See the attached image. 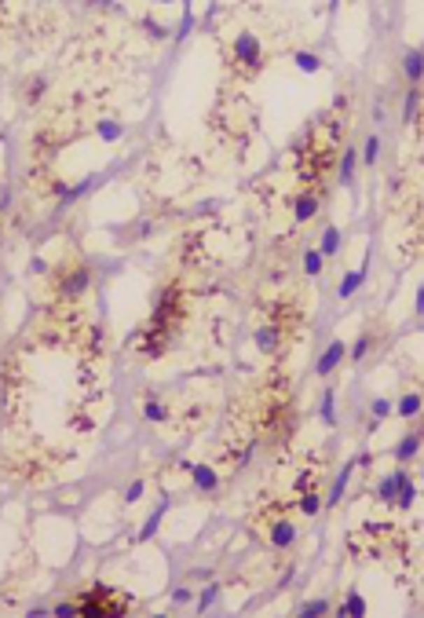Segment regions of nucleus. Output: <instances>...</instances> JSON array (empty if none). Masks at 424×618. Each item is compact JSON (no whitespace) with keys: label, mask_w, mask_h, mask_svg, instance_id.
Instances as JSON below:
<instances>
[{"label":"nucleus","mask_w":424,"mask_h":618,"mask_svg":"<svg viewBox=\"0 0 424 618\" xmlns=\"http://www.w3.org/2000/svg\"><path fill=\"white\" fill-rule=\"evenodd\" d=\"M421 85H410L406 88V99H402V125H414L417 113H421Z\"/></svg>","instance_id":"obj_14"},{"label":"nucleus","mask_w":424,"mask_h":618,"mask_svg":"<svg viewBox=\"0 0 424 618\" xmlns=\"http://www.w3.org/2000/svg\"><path fill=\"white\" fill-rule=\"evenodd\" d=\"M330 611V600H311V604L300 608V618H311V615H325Z\"/></svg>","instance_id":"obj_31"},{"label":"nucleus","mask_w":424,"mask_h":618,"mask_svg":"<svg viewBox=\"0 0 424 618\" xmlns=\"http://www.w3.org/2000/svg\"><path fill=\"white\" fill-rule=\"evenodd\" d=\"M318 417L325 421V425H337V395H333V388L322 395V406H318Z\"/></svg>","instance_id":"obj_23"},{"label":"nucleus","mask_w":424,"mask_h":618,"mask_svg":"<svg viewBox=\"0 0 424 618\" xmlns=\"http://www.w3.org/2000/svg\"><path fill=\"white\" fill-rule=\"evenodd\" d=\"M406 476V465H399L395 472H388L381 483H377V501L381 505H395V498H399V483Z\"/></svg>","instance_id":"obj_6"},{"label":"nucleus","mask_w":424,"mask_h":618,"mask_svg":"<svg viewBox=\"0 0 424 618\" xmlns=\"http://www.w3.org/2000/svg\"><path fill=\"white\" fill-rule=\"evenodd\" d=\"M88 4H92V8H95V4H106V0H88Z\"/></svg>","instance_id":"obj_41"},{"label":"nucleus","mask_w":424,"mask_h":618,"mask_svg":"<svg viewBox=\"0 0 424 618\" xmlns=\"http://www.w3.org/2000/svg\"><path fill=\"white\" fill-rule=\"evenodd\" d=\"M187 472H190V479H194V491H198V494H212V491L220 486V476L212 472L209 465H190Z\"/></svg>","instance_id":"obj_9"},{"label":"nucleus","mask_w":424,"mask_h":618,"mask_svg":"<svg viewBox=\"0 0 424 618\" xmlns=\"http://www.w3.org/2000/svg\"><path fill=\"white\" fill-rule=\"evenodd\" d=\"M318 213V194L315 190H304V194H297V198H292V216H297L300 223H307Z\"/></svg>","instance_id":"obj_11"},{"label":"nucleus","mask_w":424,"mask_h":618,"mask_svg":"<svg viewBox=\"0 0 424 618\" xmlns=\"http://www.w3.org/2000/svg\"><path fill=\"white\" fill-rule=\"evenodd\" d=\"M414 498H417V486H414L410 472H406L402 483H399V498H395V505H399V509H410V505H414Z\"/></svg>","instance_id":"obj_20"},{"label":"nucleus","mask_w":424,"mask_h":618,"mask_svg":"<svg viewBox=\"0 0 424 618\" xmlns=\"http://www.w3.org/2000/svg\"><path fill=\"white\" fill-rule=\"evenodd\" d=\"M421 443H424L421 432H406V435L399 439V447H395V461H399V465H410L417 454H421Z\"/></svg>","instance_id":"obj_10"},{"label":"nucleus","mask_w":424,"mask_h":618,"mask_svg":"<svg viewBox=\"0 0 424 618\" xmlns=\"http://www.w3.org/2000/svg\"><path fill=\"white\" fill-rule=\"evenodd\" d=\"M297 505H300V512H304V516H315V512L322 509V498H318L315 491H307V494L297 501Z\"/></svg>","instance_id":"obj_28"},{"label":"nucleus","mask_w":424,"mask_h":618,"mask_svg":"<svg viewBox=\"0 0 424 618\" xmlns=\"http://www.w3.org/2000/svg\"><path fill=\"white\" fill-rule=\"evenodd\" d=\"M417 315H424V286H421V293H417Z\"/></svg>","instance_id":"obj_39"},{"label":"nucleus","mask_w":424,"mask_h":618,"mask_svg":"<svg viewBox=\"0 0 424 618\" xmlns=\"http://www.w3.org/2000/svg\"><path fill=\"white\" fill-rule=\"evenodd\" d=\"M172 600H176V604H187V600H190V589H176Z\"/></svg>","instance_id":"obj_38"},{"label":"nucleus","mask_w":424,"mask_h":618,"mask_svg":"<svg viewBox=\"0 0 424 618\" xmlns=\"http://www.w3.org/2000/svg\"><path fill=\"white\" fill-rule=\"evenodd\" d=\"M150 227H154L150 220H139L132 231H128V241H143V234H150Z\"/></svg>","instance_id":"obj_33"},{"label":"nucleus","mask_w":424,"mask_h":618,"mask_svg":"<svg viewBox=\"0 0 424 618\" xmlns=\"http://www.w3.org/2000/svg\"><path fill=\"white\" fill-rule=\"evenodd\" d=\"M402 77L410 80V85H421V77H424V48H410V52L402 55Z\"/></svg>","instance_id":"obj_7"},{"label":"nucleus","mask_w":424,"mask_h":618,"mask_svg":"<svg viewBox=\"0 0 424 618\" xmlns=\"http://www.w3.org/2000/svg\"><path fill=\"white\" fill-rule=\"evenodd\" d=\"M92 282V271L85 264H62L55 274V297L59 300H80Z\"/></svg>","instance_id":"obj_2"},{"label":"nucleus","mask_w":424,"mask_h":618,"mask_svg":"<svg viewBox=\"0 0 424 618\" xmlns=\"http://www.w3.org/2000/svg\"><path fill=\"white\" fill-rule=\"evenodd\" d=\"M220 596V585H209V589L202 593V600H198V611H209L212 608V600Z\"/></svg>","instance_id":"obj_34"},{"label":"nucleus","mask_w":424,"mask_h":618,"mask_svg":"<svg viewBox=\"0 0 424 618\" xmlns=\"http://www.w3.org/2000/svg\"><path fill=\"white\" fill-rule=\"evenodd\" d=\"M362 282H366V267L348 271V274H344V282H340V293H337V297H340V300H348V297H351V293H355L358 286H362Z\"/></svg>","instance_id":"obj_17"},{"label":"nucleus","mask_w":424,"mask_h":618,"mask_svg":"<svg viewBox=\"0 0 424 618\" xmlns=\"http://www.w3.org/2000/svg\"><path fill=\"white\" fill-rule=\"evenodd\" d=\"M139 26L146 29V37H154V41H165V37H169V26H165V22H157L154 15H146Z\"/></svg>","instance_id":"obj_25"},{"label":"nucleus","mask_w":424,"mask_h":618,"mask_svg":"<svg viewBox=\"0 0 424 618\" xmlns=\"http://www.w3.org/2000/svg\"><path fill=\"white\" fill-rule=\"evenodd\" d=\"M322 260H325V256H322L318 249H311V253H304V271H307V274H311V279H315V274H322Z\"/></svg>","instance_id":"obj_29"},{"label":"nucleus","mask_w":424,"mask_h":618,"mask_svg":"<svg viewBox=\"0 0 424 618\" xmlns=\"http://www.w3.org/2000/svg\"><path fill=\"white\" fill-rule=\"evenodd\" d=\"M337 615H358V618H362L366 615V600L358 596L355 589H348V596H344V604L337 608Z\"/></svg>","instance_id":"obj_18"},{"label":"nucleus","mask_w":424,"mask_h":618,"mask_svg":"<svg viewBox=\"0 0 424 618\" xmlns=\"http://www.w3.org/2000/svg\"><path fill=\"white\" fill-rule=\"evenodd\" d=\"M292 62H297V70H304V73H318L322 70V59L315 52H297V55H292Z\"/></svg>","instance_id":"obj_22"},{"label":"nucleus","mask_w":424,"mask_h":618,"mask_svg":"<svg viewBox=\"0 0 424 618\" xmlns=\"http://www.w3.org/2000/svg\"><path fill=\"white\" fill-rule=\"evenodd\" d=\"M355 465H358V458H351V461H348V465L337 472V479H333V491H330V501H325L330 509L337 505L340 498H344V491H348V479H351V472H355Z\"/></svg>","instance_id":"obj_13"},{"label":"nucleus","mask_w":424,"mask_h":618,"mask_svg":"<svg viewBox=\"0 0 424 618\" xmlns=\"http://www.w3.org/2000/svg\"><path fill=\"white\" fill-rule=\"evenodd\" d=\"M421 410H424V395H421V388H417V392H406V395L395 402V417H402V421H414Z\"/></svg>","instance_id":"obj_12"},{"label":"nucleus","mask_w":424,"mask_h":618,"mask_svg":"<svg viewBox=\"0 0 424 618\" xmlns=\"http://www.w3.org/2000/svg\"><path fill=\"white\" fill-rule=\"evenodd\" d=\"M369 344H373V337L362 333V337H358L355 344H351V359H355V363H362V359H366V351H369Z\"/></svg>","instance_id":"obj_30"},{"label":"nucleus","mask_w":424,"mask_h":618,"mask_svg":"<svg viewBox=\"0 0 424 618\" xmlns=\"http://www.w3.org/2000/svg\"><path fill=\"white\" fill-rule=\"evenodd\" d=\"M355 161H358V150L355 146H344V150H340V183L344 187H351V180H355Z\"/></svg>","instance_id":"obj_15"},{"label":"nucleus","mask_w":424,"mask_h":618,"mask_svg":"<svg viewBox=\"0 0 424 618\" xmlns=\"http://www.w3.org/2000/svg\"><path fill=\"white\" fill-rule=\"evenodd\" d=\"M267 545L271 549H292L297 545V527L289 519H271L267 524Z\"/></svg>","instance_id":"obj_4"},{"label":"nucleus","mask_w":424,"mask_h":618,"mask_svg":"<svg viewBox=\"0 0 424 618\" xmlns=\"http://www.w3.org/2000/svg\"><path fill=\"white\" fill-rule=\"evenodd\" d=\"M369 414H373V425H377V421H388L391 414H395V402L384 399V395H377V399L369 402Z\"/></svg>","instance_id":"obj_21"},{"label":"nucleus","mask_w":424,"mask_h":618,"mask_svg":"<svg viewBox=\"0 0 424 618\" xmlns=\"http://www.w3.org/2000/svg\"><path fill=\"white\" fill-rule=\"evenodd\" d=\"M95 132H99V139L113 143V139L125 136V125H118V121H99V125H95Z\"/></svg>","instance_id":"obj_24"},{"label":"nucleus","mask_w":424,"mask_h":618,"mask_svg":"<svg viewBox=\"0 0 424 618\" xmlns=\"http://www.w3.org/2000/svg\"><path fill=\"white\" fill-rule=\"evenodd\" d=\"M377 157H381V136L373 132V136H366V146H362V161H366V165H377Z\"/></svg>","instance_id":"obj_26"},{"label":"nucleus","mask_w":424,"mask_h":618,"mask_svg":"<svg viewBox=\"0 0 424 618\" xmlns=\"http://www.w3.org/2000/svg\"><path fill=\"white\" fill-rule=\"evenodd\" d=\"M278 344H282V326H278V322H264V326L256 330L260 355H274V351H278Z\"/></svg>","instance_id":"obj_5"},{"label":"nucleus","mask_w":424,"mask_h":618,"mask_svg":"<svg viewBox=\"0 0 424 618\" xmlns=\"http://www.w3.org/2000/svg\"><path fill=\"white\" fill-rule=\"evenodd\" d=\"M143 417H146V421H169V410H165V402L146 399V406H143Z\"/></svg>","instance_id":"obj_27"},{"label":"nucleus","mask_w":424,"mask_h":618,"mask_svg":"<svg viewBox=\"0 0 424 618\" xmlns=\"http://www.w3.org/2000/svg\"><path fill=\"white\" fill-rule=\"evenodd\" d=\"M73 604H77V615H121V611H128V596L121 600V596H110L106 585H92Z\"/></svg>","instance_id":"obj_1"},{"label":"nucleus","mask_w":424,"mask_h":618,"mask_svg":"<svg viewBox=\"0 0 424 618\" xmlns=\"http://www.w3.org/2000/svg\"><path fill=\"white\" fill-rule=\"evenodd\" d=\"M150 4H161V8H165V4H176V0H150Z\"/></svg>","instance_id":"obj_40"},{"label":"nucleus","mask_w":424,"mask_h":618,"mask_svg":"<svg viewBox=\"0 0 424 618\" xmlns=\"http://www.w3.org/2000/svg\"><path fill=\"white\" fill-rule=\"evenodd\" d=\"M231 55H234L238 70L246 73V77L260 73V66H264V48H260L256 34H249V29H241V34L234 37V44H231Z\"/></svg>","instance_id":"obj_3"},{"label":"nucleus","mask_w":424,"mask_h":618,"mask_svg":"<svg viewBox=\"0 0 424 618\" xmlns=\"http://www.w3.org/2000/svg\"><path fill=\"white\" fill-rule=\"evenodd\" d=\"M165 512H169V501H161V505L154 509V516H150V519H146V524H143V531H139V542L154 538V534H157V527H161V516H165Z\"/></svg>","instance_id":"obj_19"},{"label":"nucleus","mask_w":424,"mask_h":618,"mask_svg":"<svg viewBox=\"0 0 424 618\" xmlns=\"http://www.w3.org/2000/svg\"><path fill=\"white\" fill-rule=\"evenodd\" d=\"M190 29H194V15H190V11H183V19H179V26H176V37L183 41V37L190 34Z\"/></svg>","instance_id":"obj_35"},{"label":"nucleus","mask_w":424,"mask_h":618,"mask_svg":"<svg viewBox=\"0 0 424 618\" xmlns=\"http://www.w3.org/2000/svg\"><path fill=\"white\" fill-rule=\"evenodd\" d=\"M344 351H348V348H344V340H333V344L322 351L318 366H315V373H318V377H330V373L340 366V359H344Z\"/></svg>","instance_id":"obj_8"},{"label":"nucleus","mask_w":424,"mask_h":618,"mask_svg":"<svg viewBox=\"0 0 424 618\" xmlns=\"http://www.w3.org/2000/svg\"><path fill=\"white\" fill-rule=\"evenodd\" d=\"M29 271H34V274H48V260L34 256V260H29Z\"/></svg>","instance_id":"obj_37"},{"label":"nucleus","mask_w":424,"mask_h":618,"mask_svg":"<svg viewBox=\"0 0 424 618\" xmlns=\"http://www.w3.org/2000/svg\"><path fill=\"white\" fill-rule=\"evenodd\" d=\"M41 95H44V77H37V80H29V95H26V99H29V103H34V99H41Z\"/></svg>","instance_id":"obj_36"},{"label":"nucleus","mask_w":424,"mask_h":618,"mask_svg":"<svg viewBox=\"0 0 424 618\" xmlns=\"http://www.w3.org/2000/svg\"><path fill=\"white\" fill-rule=\"evenodd\" d=\"M318 253H322V256H330V260H333V256L340 253V231H337V227H333V223H330V227H325V231H322V241H318Z\"/></svg>","instance_id":"obj_16"},{"label":"nucleus","mask_w":424,"mask_h":618,"mask_svg":"<svg viewBox=\"0 0 424 618\" xmlns=\"http://www.w3.org/2000/svg\"><path fill=\"white\" fill-rule=\"evenodd\" d=\"M143 491H146V483H143V479L128 483V491H125V501H128V505H136V501L143 498Z\"/></svg>","instance_id":"obj_32"}]
</instances>
